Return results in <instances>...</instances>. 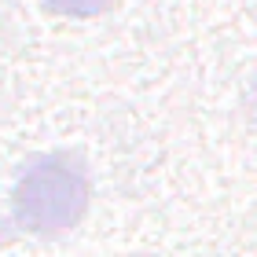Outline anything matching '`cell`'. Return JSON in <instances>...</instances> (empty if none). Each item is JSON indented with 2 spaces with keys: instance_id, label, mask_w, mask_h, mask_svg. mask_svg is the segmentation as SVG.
<instances>
[{
  "instance_id": "obj_1",
  "label": "cell",
  "mask_w": 257,
  "mask_h": 257,
  "mask_svg": "<svg viewBox=\"0 0 257 257\" xmlns=\"http://www.w3.org/2000/svg\"><path fill=\"white\" fill-rule=\"evenodd\" d=\"M88 195L92 188L81 155L55 151V155H44L26 166V173L15 184V195H11V209L26 231L55 235L85 217Z\"/></svg>"
},
{
  "instance_id": "obj_2",
  "label": "cell",
  "mask_w": 257,
  "mask_h": 257,
  "mask_svg": "<svg viewBox=\"0 0 257 257\" xmlns=\"http://www.w3.org/2000/svg\"><path fill=\"white\" fill-rule=\"evenodd\" d=\"M44 4L52 11H63V15H99L114 0H44Z\"/></svg>"
}]
</instances>
